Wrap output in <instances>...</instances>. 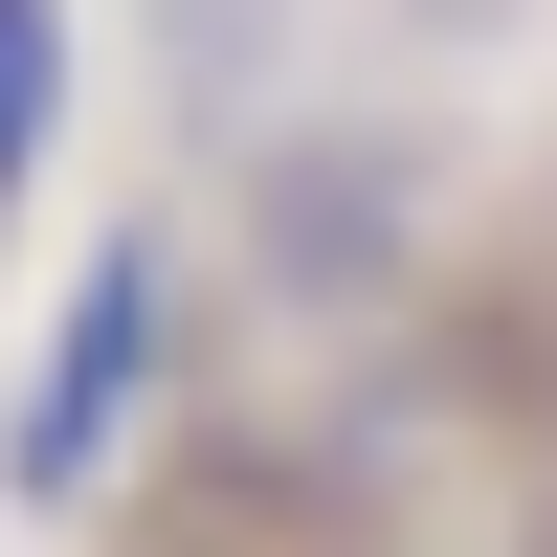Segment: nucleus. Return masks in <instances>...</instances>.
<instances>
[{"label": "nucleus", "instance_id": "1", "mask_svg": "<svg viewBox=\"0 0 557 557\" xmlns=\"http://www.w3.org/2000/svg\"><path fill=\"white\" fill-rule=\"evenodd\" d=\"M157 335H178V246H157V223H112V246L67 268V335H45V401L0 424V469H23L45 513H67V491L112 469V424H134V380H157Z\"/></svg>", "mask_w": 557, "mask_h": 557}, {"label": "nucleus", "instance_id": "2", "mask_svg": "<svg viewBox=\"0 0 557 557\" xmlns=\"http://www.w3.org/2000/svg\"><path fill=\"white\" fill-rule=\"evenodd\" d=\"M45 134H67V0H0V223H23Z\"/></svg>", "mask_w": 557, "mask_h": 557}]
</instances>
